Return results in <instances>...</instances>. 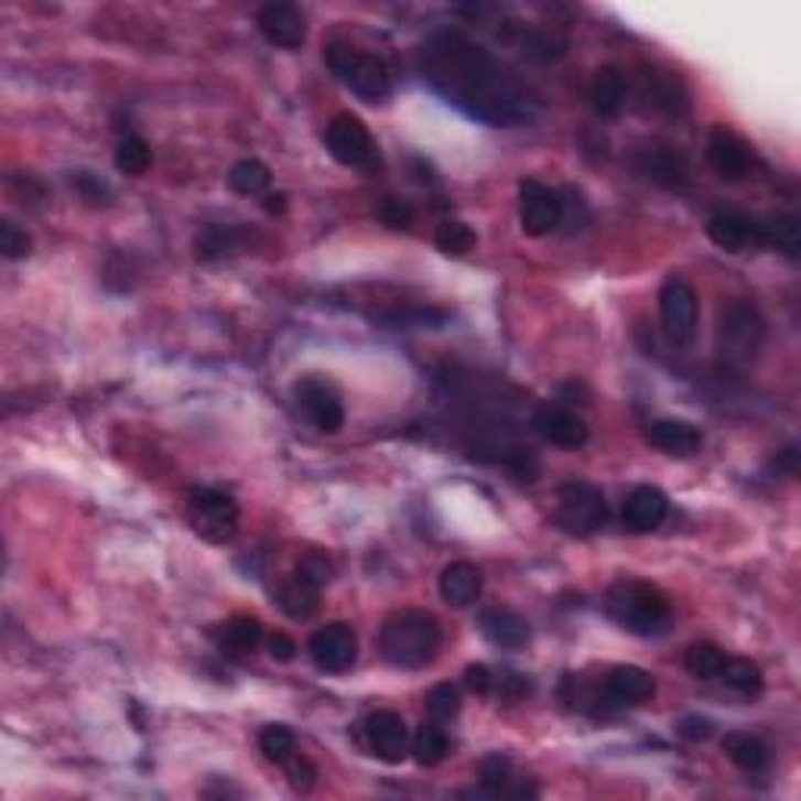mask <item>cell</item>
Masks as SVG:
<instances>
[{"label": "cell", "mask_w": 801, "mask_h": 801, "mask_svg": "<svg viewBox=\"0 0 801 801\" xmlns=\"http://www.w3.org/2000/svg\"><path fill=\"white\" fill-rule=\"evenodd\" d=\"M0 251L7 260H20L32 251V238L25 229H20L17 223H10V219H3L0 223Z\"/></svg>", "instance_id": "cell-41"}, {"label": "cell", "mask_w": 801, "mask_h": 801, "mask_svg": "<svg viewBox=\"0 0 801 801\" xmlns=\"http://www.w3.org/2000/svg\"><path fill=\"white\" fill-rule=\"evenodd\" d=\"M532 430L558 448H583L588 442L586 420L564 404H539L532 413Z\"/></svg>", "instance_id": "cell-16"}, {"label": "cell", "mask_w": 801, "mask_h": 801, "mask_svg": "<svg viewBox=\"0 0 801 801\" xmlns=\"http://www.w3.org/2000/svg\"><path fill=\"white\" fill-rule=\"evenodd\" d=\"M726 664L724 648L711 646V642H699L685 651V670L699 680H717Z\"/></svg>", "instance_id": "cell-35"}, {"label": "cell", "mask_w": 801, "mask_h": 801, "mask_svg": "<svg viewBox=\"0 0 801 801\" xmlns=\"http://www.w3.org/2000/svg\"><path fill=\"white\" fill-rule=\"evenodd\" d=\"M326 148L342 166H354V170H367L376 160V141H372L370 129L351 113H338L329 119Z\"/></svg>", "instance_id": "cell-10"}, {"label": "cell", "mask_w": 801, "mask_h": 801, "mask_svg": "<svg viewBox=\"0 0 801 801\" xmlns=\"http://www.w3.org/2000/svg\"><path fill=\"white\" fill-rule=\"evenodd\" d=\"M717 680L729 685L733 692L745 695V699L761 695V689H764L761 667L751 664L748 658H729V654H726V664H724V670H721V676H717Z\"/></svg>", "instance_id": "cell-31"}, {"label": "cell", "mask_w": 801, "mask_h": 801, "mask_svg": "<svg viewBox=\"0 0 801 801\" xmlns=\"http://www.w3.org/2000/svg\"><path fill=\"white\" fill-rule=\"evenodd\" d=\"M676 729H680V736H683V739H689V743H702V739H707V736L714 733L711 721H707V717H702V714H689V717H683Z\"/></svg>", "instance_id": "cell-45"}, {"label": "cell", "mask_w": 801, "mask_h": 801, "mask_svg": "<svg viewBox=\"0 0 801 801\" xmlns=\"http://www.w3.org/2000/svg\"><path fill=\"white\" fill-rule=\"evenodd\" d=\"M270 166L267 163H260L255 156H248V160H238L232 170H229V188L238 192V195L251 197V195H260V192H267V185H270Z\"/></svg>", "instance_id": "cell-33"}, {"label": "cell", "mask_w": 801, "mask_h": 801, "mask_svg": "<svg viewBox=\"0 0 801 801\" xmlns=\"http://www.w3.org/2000/svg\"><path fill=\"white\" fill-rule=\"evenodd\" d=\"M73 188H76V195L82 197V201H88L91 207H107L110 201H113V188L104 182L100 176H95V173H88V170H78V173H73Z\"/></svg>", "instance_id": "cell-39"}, {"label": "cell", "mask_w": 801, "mask_h": 801, "mask_svg": "<svg viewBox=\"0 0 801 801\" xmlns=\"http://www.w3.org/2000/svg\"><path fill=\"white\" fill-rule=\"evenodd\" d=\"M188 520L201 539H207L214 545H226L238 532V505L226 491L207 489V486L192 489L188 491Z\"/></svg>", "instance_id": "cell-7"}, {"label": "cell", "mask_w": 801, "mask_h": 801, "mask_svg": "<svg viewBox=\"0 0 801 801\" xmlns=\"http://www.w3.org/2000/svg\"><path fill=\"white\" fill-rule=\"evenodd\" d=\"M670 501L658 486H639L626 495L624 501V527L629 532H651L667 520Z\"/></svg>", "instance_id": "cell-20"}, {"label": "cell", "mask_w": 801, "mask_h": 801, "mask_svg": "<svg viewBox=\"0 0 801 801\" xmlns=\"http://www.w3.org/2000/svg\"><path fill=\"white\" fill-rule=\"evenodd\" d=\"M379 219L391 226V229H408L413 223V210L408 201H398V197H386L379 204Z\"/></svg>", "instance_id": "cell-43"}, {"label": "cell", "mask_w": 801, "mask_h": 801, "mask_svg": "<svg viewBox=\"0 0 801 801\" xmlns=\"http://www.w3.org/2000/svg\"><path fill=\"white\" fill-rule=\"evenodd\" d=\"M646 98H651V107L670 113V117H683L689 110V98H685V88L680 78L673 73H648L646 76Z\"/></svg>", "instance_id": "cell-26"}, {"label": "cell", "mask_w": 801, "mask_h": 801, "mask_svg": "<svg viewBox=\"0 0 801 801\" xmlns=\"http://www.w3.org/2000/svg\"><path fill=\"white\" fill-rule=\"evenodd\" d=\"M479 629H483V636L489 639L491 646L510 648V651L527 648L529 636H532V632H529L527 617H520V614L510 610V607H486V610L479 614Z\"/></svg>", "instance_id": "cell-21"}, {"label": "cell", "mask_w": 801, "mask_h": 801, "mask_svg": "<svg viewBox=\"0 0 801 801\" xmlns=\"http://www.w3.org/2000/svg\"><path fill=\"white\" fill-rule=\"evenodd\" d=\"M442 626L426 610H394L379 629V651L398 670H420L435 661Z\"/></svg>", "instance_id": "cell-2"}, {"label": "cell", "mask_w": 801, "mask_h": 801, "mask_svg": "<svg viewBox=\"0 0 801 801\" xmlns=\"http://www.w3.org/2000/svg\"><path fill=\"white\" fill-rule=\"evenodd\" d=\"M607 617L632 636H661L673 624V605L664 592L642 580H617L605 592Z\"/></svg>", "instance_id": "cell-3"}, {"label": "cell", "mask_w": 801, "mask_h": 801, "mask_svg": "<svg viewBox=\"0 0 801 801\" xmlns=\"http://www.w3.org/2000/svg\"><path fill=\"white\" fill-rule=\"evenodd\" d=\"M724 751L745 773H764L770 767V748L751 733H729L724 739Z\"/></svg>", "instance_id": "cell-27"}, {"label": "cell", "mask_w": 801, "mask_h": 801, "mask_svg": "<svg viewBox=\"0 0 801 801\" xmlns=\"http://www.w3.org/2000/svg\"><path fill=\"white\" fill-rule=\"evenodd\" d=\"M267 210H270V214H275V210H285V197L282 195L267 197Z\"/></svg>", "instance_id": "cell-48"}, {"label": "cell", "mask_w": 801, "mask_h": 801, "mask_svg": "<svg viewBox=\"0 0 801 801\" xmlns=\"http://www.w3.org/2000/svg\"><path fill=\"white\" fill-rule=\"evenodd\" d=\"M658 301H661V323H664L667 338L673 345H689L699 333V294H695V289L680 275H670L661 285Z\"/></svg>", "instance_id": "cell-8"}, {"label": "cell", "mask_w": 801, "mask_h": 801, "mask_svg": "<svg viewBox=\"0 0 801 801\" xmlns=\"http://www.w3.org/2000/svg\"><path fill=\"white\" fill-rule=\"evenodd\" d=\"M704 154H707L711 170L721 178H726V182H743L751 173V166H755L751 148L736 132L724 129V126L711 129V136L704 141Z\"/></svg>", "instance_id": "cell-14"}, {"label": "cell", "mask_w": 801, "mask_h": 801, "mask_svg": "<svg viewBox=\"0 0 801 801\" xmlns=\"http://www.w3.org/2000/svg\"><path fill=\"white\" fill-rule=\"evenodd\" d=\"M588 104L598 117H617L626 104V76L620 66H602L588 85Z\"/></svg>", "instance_id": "cell-24"}, {"label": "cell", "mask_w": 801, "mask_h": 801, "mask_svg": "<svg viewBox=\"0 0 801 801\" xmlns=\"http://www.w3.org/2000/svg\"><path fill=\"white\" fill-rule=\"evenodd\" d=\"M275 602L279 607L292 617V620H307L313 617L316 610H320V588L311 586V583H304L297 573H292L279 592H275Z\"/></svg>", "instance_id": "cell-28"}, {"label": "cell", "mask_w": 801, "mask_h": 801, "mask_svg": "<svg viewBox=\"0 0 801 801\" xmlns=\"http://www.w3.org/2000/svg\"><path fill=\"white\" fill-rule=\"evenodd\" d=\"M267 648H270V658L273 661H292L294 654H297V646H294L292 636H285V632H275L267 639Z\"/></svg>", "instance_id": "cell-47"}, {"label": "cell", "mask_w": 801, "mask_h": 801, "mask_svg": "<svg viewBox=\"0 0 801 801\" xmlns=\"http://www.w3.org/2000/svg\"><path fill=\"white\" fill-rule=\"evenodd\" d=\"M257 29L273 47L294 51L307 41V22L294 3H267L257 13Z\"/></svg>", "instance_id": "cell-17"}, {"label": "cell", "mask_w": 801, "mask_h": 801, "mask_svg": "<svg viewBox=\"0 0 801 801\" xmlns=\"http://www.w3.org/2000/svg\"><path fill=\"white\" fill-rule=\"evenodd\" d=\"M219 648L232 658H245L255 654L257 646L263 642V626L255 617H232L229 624H223L219 636H216Z\"/></svg>", "instance_id": "cell-25"}, {"label": "cell", "mask_w": 801, "mask_h": 801, "mask_svg": "<svg viewBox=\"0 0 801 801\" xmlns=\"http://www.w3.org/2000/svg\"><path fill=\"white\" fill-rule=\"evenodd\" d=\"M764 229V245H770L773 251H780L789 260H799V219L792 214L770 216L767 223H761Z\"/></svg>", "instance_id": "cell-32"}, {"label": "cell", "mask_w": 801, "mask_h": 801, "mask_svg": "<svg viewBox=\"0 0 801 801\" xmlns=\"http://www.w3.org/2000/svg\"><path fill=\"white\" fill-rule=\"evenodd\" d=\"M426 714H430V721H435V724L454 721L461 714V692H457V685H432L430 692H426Z\"/></svg>", "instance_id": "cell-37"}, {"label": "cell", "mask_w": 801, "mask_h": 801, "mask_svg": "<svg viewBox=\"0 0 801 801\" xmlns=\"http://www.w3.org/2000/svg\"><path fill=\"white\" fill-rule=\"evenodd\" d=\"M435 245H439V251H445V255L464 257L467 251L476 248V235H473V229H469L467 223L448 219V223H442V226H439V232H435Z\"/></svg>", "instance_id": "cell-38"}, {"label": "cell", "mask_w": 801, "mask_h": 801, "mask_svg": "<svg viewBox=\"0 0 801 801\" xmlns=\"http://www.w3.org/2000/svg\"><path fill=\"white\" fill-rule=\"evenodd\" d=\"M364 739H367V748L372 755L386 764H401L411 751L408 724L394 711H372L370 717L364 721Z\"/></svg>", "instance_id": "cell-15"}, {"label": "cell", "mask_w": 801, "mask_h": 801, "mask_svg": "<svg viewBox=\"0 0 801 801\" xmlns=\"http://www.w3.org/2000/svg\"><path fill=\"white\" fill-rule=\"evenodd\" d=\"M707 238L729 255H743L764 245V229L758 219L743 214H717L707 219Z\"/></svg>", "instance_id": "cell-18"}, {"label": "cell", "mask_w": 801, "mask_h": 801, "mask_svg": "<svg viewBox=\"0 0 801 801\" xmlns=\"http://www.w3.org/2000/svg\"><path fill=\"white\" fill-rule=\"evenodd\" d=\"M564 219V201L561 192L548 188L535 178L520 182V226L523 232L532 238H542V235L554 232Z\"/></svg>", "instance_id": "cell-12"}, {"label": "cell", "mask_w": 801, "mask_h": 801, "mask_svg": "<svg viewBox=\"0 0 801 801\" xmlns=\"http://www.w3.org/2000/svg\"><path fill=\"white\" fill-rule=\"evenodd\" d=\"M411 751H413V761L423 764V767H435V764H442L448 758L451 751V743H448V733L442 729V724H423L416 729V736H413L411 743Z\"/></svg>", "instance_id": "cell-30"}, {"label": "cell", "mask_w": 801, "mask_h": 801, "mask_svg": "<svg viewBox=\"0 0 801 801\" xmlns=\"http://www.w3.org/2000/svg\"><path fill=\"white\" fill-rule=\"evenodd\" d=\"M294 573H297L304 583L323 588L326 583H329V576H333V564H329V558H326V554H320V551H307V554L297 561Z\"/></svg>", "instance_id": "cell-40"}, {"label": "cell", "mask_w": 801, "mask_h": 801, "mask_svg": "<svg viewBox=\"0 0 801 801\" xmlns=\"http://www.w3.org/2000/svg\"><path fill=\"white\" fill-rule=\"evenodd\" d=\"M294 404L313 430L338 432L345 426V404L338 391L320 376H304L294 382Z\"/></svg>", "instance_id": "cell-9"}, {"label": "cell", "mask_w": 801, "mask_h": 801, "mask_svg": "<svg viewBox=\"0 0 801 801\" xmlns=\"http://www.w3.org/2000/svg\"><path fill=\"white\" fill-rule=\"evenodd\" d=\"M464 683H467L476 695H489L495 676H491V670L486 664H469L467 670H464Z\"/></svg>", "instance_id": "cell-46"}, {"label": "cell", "mask_w": 801, "mask_h": 801, "mask_svg": "<svg viewBox=\"0 0 801 801\" xmlns=\"http://www.w3.org/2000/svg\"><path fill=\"white\" fill-rule=\"evenodd\" d=\"M767 342V320L755 301L733 297L717 313V351L726 364L745 367L761 354Z\"/></svg>", "instance_id": "cell-5"}, {"label": "cell", "mask_w": 801, "mask_h": 801, "mask_svg": "<svg viewBox=\"0 0 801 801\" xmlns=\"http://www.w3.org/2000/svg\"><path fill=\"white\" fill-rule=\"evenodd\" d=\"M651 699H654V676L632 664L610 667L598 692L592 695V702H598V711L602 707H636Z\"/></svg>", "instance_id": "cell-11"}, {"label": "cell", "mask_w": 801, "mask_h": 801, "mask_svg": "<svg viewBox=\"0 0 801 801\" xmlns=\"http://www.w3.org/2000/svg\"><path fill=\"white\" fill-rule=\"evenodd\" d=\"M636 170L648 176L651 182L664 185V188H683L689 182V163L680 154V148L670 144H648L636 154Z\"/></svg>", "instance_id": "cell-19"}, {"label": "cell", "mask_w": 801, "mask_h": 801, "mask_svg": "<svg viewBox=\"0 0 801 801\" xmlns=\"http://www.w3.org/2000/svg\"><path fill=\"white\" fill-rule=\"evenodd\" d=\"M648 442L670 457H692L702 448V432L685 420H654L648 426Z\"/></svg>", "instance_id": "cell-22"}, {"label": "cell", "mask_w": 801, "mask_h": 801, "mask_svg": "<svg viewBox=\"0 0 801 801\" xmlns=\"http://www.w3.org/2000/svg\"><path fill=\"white\" fill-rule=\"evenodd\" d=\"M307 651H311L316 670L348 673L357 661V636L348 624H329L313 632Z\"/></svg>", "instance_id": "cell-13"}, {"label": "cell", "mask_w": 801, "mask_h": 801, "mask_svg": "<svg viewBox=\"0 0 801 801\" xmlns=\"http://www.w3.org/2000/svg\"><path fill=\"white\" fill-rule=\"evenodd\" d=\"M257 745H260L263 758L273 764H285L297 755V739H294V733L285 724L263 726L260 736H257Z\"/></svg>", "instance_id": "cell-34"}, {"label": "cell", "mask_w": 801, "mask_h": 801, "mask_svg": "<svg viewBox=\"0 0 801 801\" xmlns=\"http://www.w3.org/2000/svg\"><path fill=\"white\" fill-rule=\"evenodd\" d=\"M117 166L119 173H126V176H141V173H148V170H151V148H148V141L138 136L122 138L117 148Z\"/></svg>", "instance_id": "cell-36"}, {"label": "cell", "mask_w": 801, "mask_h": 801, "mask_svg": "<svg viewBox=\"0 0 801 801\" xmlns=\"http://www.w3.org/2000/svg\"><path fill=\"white\" fill-rule=\"evenodd\" d=\"M420 69L439 95L489 126L529 119V95L486 47L461 32H435L420 47Z\"/></svg>", "instance_id": "cell-1"}, {"label": "cell", "mask_w": 801, "mask_h": 801, "mask_svg": "<svg viewBox=\"0 0 801 801\" xmlns=\"http://www.w3.org/2000/svg\"><path fill=\"white\" fill-rule=\"evenodd\" d=\"M439 592L442 598L454 607H467L479 598L483 592V573L469 561H451L439 576Z\"/></svg>", "instance_id": "cell-23"}, {"label": "cell", "mask_w": 801, "mask_h": 801, "mask_svg": "<svg viewBox=\"0 0 801 801\" xmlns=\"http://www.w3.org/2000/svg\"><path fill=\"white\" fill-rule=\"evenodd\" d=\"M238 245H241V232L235 226H223V223H207L195 235L197 260H207V263L238 251Z\"/></svg>", "instance_id": "cell-29"}, {"label": "cell", "mask_w": 801, "mask_h": 801, "mask_svg": "<svg viewBox=\"0 0 801 801\" xmlns=\"http://www.w3.org/2000/svg\"><path fill=\"white\" fill-rule=\"evenodd\" d=\"M282 767H285V773H289L292 789H297V792H311L313 786H316V767H313L307 758L294 755V758H289Z\"/></svg>", "instance_id": "cell-42"}, {"label": "cell", "mask_w": 801, "mask_h": 801, "mask_svg": "<svg viewBox=\"0 0 801 801\" xmlns=\"http://www.w3.org/2000/svg\"><path fill=\"white\" fill-rule=\"evenodd\" d=\"M491 689H495V695L498 699H505V702H517V699H523L529 692V683L520 676V673H510V670H505L501 676H495V683H491Z\"/></svg>", "instance_id": "cell-44"}, {"label": "cell", "mask_w": 801, "mask_h": 801, "mask_svg": "<svg viewBox=\"0 0 801 801\" xmlns=\"http://www.w3.org/2000/svg\"><path fill=\"white\" fill-rule=\"evenodd\" d=\"M326 63L333 76L364 104H386L394 91L389 66L376 54H367L348 41H333L326 47Z\"/></svg>", "instance_id": "cell-4"}, {"label": "cell", "mask_w": 801, "mask_h": 801, "mask_svg": "<svg viewBox=\"0 0 801 801\" xmlns=\"http://www.w3.org/2000/svg\"><path fill=\"white\" fill-rule=\"evenodd\" d=\"M554 520H558V527L576 532V535H588V532L602 529L607 523L605 491L586 479H570L558 489Z\"/></svg>", "instance_id": "cell-6"}]
</instances>
